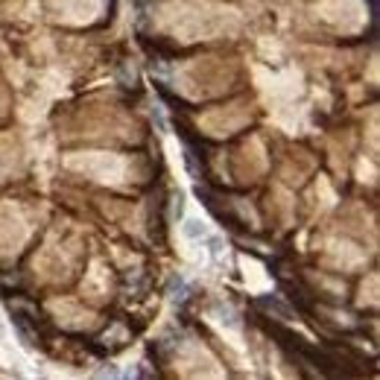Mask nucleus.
I'll list each match as a JSON object with an SVG mask.
<instances>
[{
  "label": "nucleus",
  "instance_id": "1",
  "mask_svg": "<svg viewBox=\"0 0 380 380\" xmlns=\"http://www.w3.org/2000/svg\"><path fill=\"white\" fill-rule=\"evenodd\" d=\"M182 231H185L188 240H205V237H208V228H205L202 219H185Z\"/></svg>",
  "mask_w": 380,
  "mask_h": 380
},
{
  "label": "nucleus",
  "instance_id": "2",
  "mask_svg": "<svg viewBox=\"0 0 380 380\" xmlns=\"http://www.w3.org/2000/svg\"><path fill=\"white\" fill-rule=\"evenodd\" d=\"M188 293V281H185V278H173V284H170V298H173V302H185V295Z\"/></svg>",
  "mask_w": 380,
  "mask_h": 380
},
{
  "label": "nucleus",
  "instance_id": "3",
  "mask_svg": "<svg viewBox=\"0 0 380 380\" xmlns=\"http://www.w3.org/2000/svg\"><path fill=\"white\" fill-rule=\"evenodd\" d=\"M216 313L223 316V319H219V322H223V325L237 328V316H234V310H231V307H216Z\"/></svg>",
  "mask_w": 380,
  "mask_h": 380
},
{
  "label": "nucleus",
  "instance_id": "4",
  "mask_svg": "<svg viewBox=\"0 0 380 380\" xmlns=\"http://www.w3.org/2000/svg\"><path fill=\"white\" fill-rule=\"evenodd\" d=\"M182 211H185V196L178 193V196H176V205H173V216L178 219V216H182Z\"/></svg>",
  "mask_w": 380,
  "mask_h": 380
}]
</instances>
